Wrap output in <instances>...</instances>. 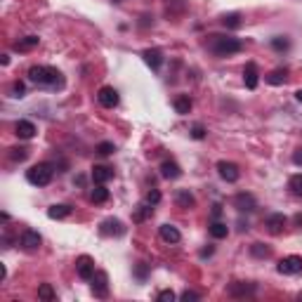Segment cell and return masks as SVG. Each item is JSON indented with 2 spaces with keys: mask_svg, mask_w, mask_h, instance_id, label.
Here are the masks:
<instances>
[{
  "mask_svg": "<svg viewBox=\"0 0 302 302\" xmlns=\"http://www.w3.org/2000/svg\"><path fill=\"white\" fill-rule=\"evenodd\" d=\"M28 80L36 83L40 88H64V76L54 66H45V64H38V66H31L28 69Z\"/></svg>",
  "mask_w": 302,
  "mask_h": 302,
  "instance_id": "6da1fadb",
  "label": "cell"
},
{
  "mask_svg": "<svg viewBox=\"0 0 302 302\" xmlns=\"http://www.w3.org/2000/svg\"><path fill=\"white\" fill-rule=\"evenodd\" d=\"M208 50L215 54V57H231V54H236L243 50V43H241L239 38H231V36H210L208 40Z\"/></svg>",
  "mask_w": 302,
  "mask_h": 302,
  "instance_id": "7a4b0ae2",
  "label": "cell"
},
{
  "mask_svg": "<svg viewBox=\"0 0 302 302\" xmlns=\"http://www.w3.org/2000/svg\"><path fill=\"white\" fill-rule=\"evenodd\" d=\"M54 177V170L50 163H36V165H31L26 170V179L28 184H33V187H47Z\"/></svg>",
  "mask_w": 302,
  "mask_h": 302,
  "instance_id": "3957f363",
  "label": "cell"
},
{
  "mask_svg": "<svg viewBox=\"0 0 302 302\" xmlns=\"http://www.w3.org/2000/svg\"><path fill=\"white\" fill-rule=\"evenodd\" d=\"M276 269H279V274L298 276V274H302V258H300V255H288V258L279 260Z\"/></svg>",
  "mask_w": 302,
  "mask_h": 302,
  "instance_id": "277c9868",
  "label": "cell"
},
{
  "mask_svg": "<svg viewBox=\"0 0 302 302\" xmlns=\"http://www.w3.org/2000/svg\"><path fill=\"white\" fill-rule=\"evenodd\" d=\"M99 234L102 236H123L125 234V224L118 220V217H107V220H102L99 222Z\"/></svg>",
  "mask_w": 302,
  "mask_h": 302,
  "instance_id": "5b68a950",
  "label": "cell"
},
{
  "mask_svg": "<svg viewBox=\"0 0 302 302\" xmlns=\"http://www.w3.org/2000/svg\"><path fill=\"white\" fill-rule=\"evenodd\" d=\"M90 281H92V295H95V298H107L109 295V274L107 272L97 269Z\"/></svg>",
  "mask_w": 302,
  "mask_h": 302,
  "instance_id": "8992f818",
  "label": "cell"
},
{
  "mask_svg": "<svg viewBox=\"0 0 302 302\" xmlns=\"http://www.w3.org/2000/svg\"><path fill=\"white\" fill-rule=\"evenodd\" d=\"M40 243H43V239H40V234H38L36 229H24L21 231V236H19V246L24 250H28V253H33V250L40 248Z\"/></svg>",
  "mask_w": 302,
  "mask_h": 302,
  "instance_id": "52a82bcc",
  "label": "cell"
},
{
  "mask_svg": "<svg viewBox=\"0 0 302 302\" xmlns=\"http://www.w3.org/2000/svg\"><path fill=\"white\" fill-rule=\"evenodd\" d=\"M217 172H220V177L224 182H239L241 177V170L236 163H231V160H220L217 163Z\"/></svg>",
  "mask_w": 302,
  "mask_h": 302,
  "instance_id": "ba28073f",
  "label": "cell"
},
{
  "mask_svg": "<svg viewBox=\"0 0 302 302\" xmlns=\"http://www.w3.org/2000/svg\"><path fill=\"white\" fill-rule=\"evenodd\" d=\"M234 208H236L239 213H250V210H255V208H258V201H255V196H253V194L241 191V194L234 196Z\"/></svg>",
  "mask_w": 302,
  "mask_h": 302,
  "instance_id": "9c48e42d",
  "label": "cell"
},
{
  "mask_svg": "<svg viewBox=\"0 0 302 302\" xmlns=\"http://www.w3.org/2000/svg\"><path fill=\"white\" fill-rule=\"evenodd\" d=\"M76 272H78L80 279L90 281V279H92V274L97 272V269H95V260L90 258V255H80V258L76 260Z\"/></svg>",
  "mask_w": 302,
  "mask_h": 302,
  "instance_id": "30bf717a",
  "label": "cell"
},
{
  "mask_svg": "<svg viewBox=\"0 0 302 302\" xmlns=\"http://www.w3.org/2000/svg\"><path fill=\"white\" fill-rule=\"evenodd\" d=\"M286 222H288V217H286L284 213H272V215H267L265 227L269 229V234H281Z\"/></svg>",
  "mask_w": 302,
  "mask_h": 302,
  "instance_id": "8fae6325",
  "label": "cell"
},
{
  "mask_svg": "<svg viewBox=\"0 0 302 302\" xmlns=\"http://www.w3.org/2000/svg\"><path fill=\"white\" fill-rule=\"evenodd\" d=\"M97 99H99V104H102V107L114 109L116 104H118V92H116L111 85H104V88H99Z\"/></svg>",
  "mask_w": 302,
  "mask_h": 302,
  "instance_id": "7c38bea8",
  "label": "cell"
},
{
  "mask_svg": "<svg viewBox=\"0 0 302 302\" xmlns=\"http://www.w3.org/2000/svg\"><path fill=\"white\" fill-rule=\"evenodd\" d=\"M255 291H258L255 284H241V281H236V284H231L229 288H227V293H229L231 298H246V295H253Z\"/></svg>",
  "mask_w": 302,
  "mask_h": 302,
  "instance_id": "4fadbf2b",
  "label": "cell"
},
{
  "mask_svg": "<svg viewBox=\"0 0 302 302\" xmlns=\"http://www.w3.org/2000/svg\"><path fill=\"white\" fill-rule=\"evenodd\" d=\"M36 125L31 123V121H17L14 125V135H17L19 140H33L36 137Z\"/></svg>",
  "mask_w": 302,
  "mask_h": 302,
  "instance_id": "5bb4252c",
  "label": "cell"
},
{
  "mask_svg": "<svg viewBox=\"0 0 302 302\" xmlns=\"http://www.w3.org/2000/svg\"><path fill=\"white\" fill-rule=\"evenodd\" d=\"M142 57H144V62H147V66H149L151 71H158L160 64H163V52H160V50H156V47L144 50Z\"/></svg>",
  "mask_w": 302,
  "mask_h": 302,
  "instance_id": "9a60e30c",
  "label": "cell"
},
{
  "mask_svg": "<svg viewBox=\"0 0 302 302\" xmlns=\"http://www.w3.org/2000/svg\"><path fill=\"white\" fill-rule=\"evenodd\" d=\"M158 170H160V177H163V179H177V177H182V168H179L175 160H163Z\"/></svg>",
  "mask_w": 302,
  "mask_h": 302,
  "instance_id": "2e32d148",
  "label": "cell"
},
{
  "mask_svg": "<svg viewBox=\"0 0 302 302\" xmlns=\"http://www.w3.org/2000/svg\"><path fill=\"white\" fill-rule=\"evenodd\" d=\"M73 213V208L69 203H54L47 208V217L50 220H64V217H69Z\"/></svg>",
  "mask_w": 302,
  "mask_h": 302,
  "instance_id": "e0dca14e",
  "label": "cell"
},
{
  "mask_svg": "<svg viewBox=\"0 0 302 302\" xmlns=\"http://www.w3.org/2000/svg\"><path fill=\"white\" fill-rule=\"evenodd\" d=\"M160 239L165 241V243H179L182 241V234H179L177 227H172V224H160Z\"/></svg>",
  "mask_w": 302,
  "mask_h": 302,
  "instance_id": "ac0fdd59",
  "label": "cell"
},
{
  "mask_svg": "<svg viewBox=\"0 0 302 302\" xmlns=\"http://www.w3.org/2000/svg\"><path fill=\"white\" fill-rule=\"evenodd\" d=\"M111 177H114V170L109 165H95L92 168V182L95 184H107Z\"/></svg>",
  "mask_w": 302,
  "mask_h": 302,
  "instance_id": "d6986e66",
  "label": "cell"
},
{
  "mask_svg": "<svg viewBox=\"0 0 302 302\" xmlns=\"http://www.w3.org/2000/svg\"><path fill=\"white\" fill-rule=\"evenodd\" d=\"M175 203H177V208L187 210V208H194L196 198H194V194H191L189 189H177V194H175Z\"/></svg>",
  "mask_w": 302,
  "mask_h": 302,
  "instance_id": "ffe728a7",
  "label": "cell"
},
{
  "mask_svg": "<svg viewBox=\"0 0 302 302\" xmlns=\"http://www.w3.org/2000/svg\"><path fill=\"white\" fill-rule=\"evenodd\" d=\"M243 80H246V88L248 90L258 88V66H255V62L246 64V69H243Z\"/></svg>",
  "mask_w": 302,
  "mask_h": 302,
  "instance_id": "44dd1931",
  "label": "cell"
},
{
  "mask_svg": "<svg viewBox=\"0 0 302 302\" xmlns=\"http://www.w3.org/2000/svg\"><path fill=\"white\" fill-rule=\"evenodd\" d=\"M151 215H153V205L144 201V203H140L137 208H135L133 220H135V222H144V220H147V217H151Z\"/></svg>",
  "mask_w": 302,
  "mask_h": 302,
  "instance_id": "7402d4cb",
  "label": "cell"
},
{
  "mask_svg": "<svg viewBox=\"0 0 302 302\" xmlns=\"http://www.w3.org/2000/svg\"><path fill=\"white\" fill-rule=\"evenodd\" d=\"M90 201L92 203H107L109 201V189L104 184H97V187L90 191Z\"/></svg>",
  "mask_w": 302,
  "mask_h": 302,
  "instance_id": "603a6c76",
  "label": "cell"
},
{
  "mask_svg": "<svg viewBox=\"0 0 302 302\" xmlns=\"http://www.w3.org/2000/svg\"><path fill=\"white\" fill-rule=\"evenodd\" d=\"M172 107H175V111L182 116H187L189 111H191V99L187 97V95H179V97H175V102H172Z\"/></svg>",
  "mask_w": 302,
  "mask_h": 302,
  "instance_id": "cb8c5ba5",
  "label": "cell"
},
{
  "mask_svg": "<svg viewBox=\"0 0 302 302\" xmlns=\"http://www.w3.org/2000/svg\"><path fill=\"white\" fill-rule=\"evenodd\" d=\"M286 78H288V71H286V69H274L269 76H265V80L269 85H284Z\"/></svg>",
  "mask_w": 302,
  "mask_h": 302,
  "instance_id": "d4e9b609",
  "label": "cell"
},
{
  "mask_svg": "<svg viewBox=\"0 0 302 302\" xmlns=\"http://www.w3.org/2000/svg\"><path fill=\"white\" fill-rule=\"evenodd\" d=\"M227 234H229V227L224 222H220V220L210 222V236L213 239H227Z\"/></svg>",
  "mask_w": 302,
  "mask_h": 302,
  "instance_id": "484cf974",
  "label": "cell"
},
{
  "mask_svg": "<svg viewBox=\"0 0 302 302\" xmlns=\"http://www.w3.org/2000/svg\"><path fill=\"white\" fill-rule=\"evenodd\" d=\"M54 298H57V293H54V288L50 284H40V286H38V300L52 302Z\"/></svg>",
  "mask_w": 302,
  "mask_h": 302,
  "instance_id": "4316f807",
  "label": "cell"
},
{
  "mask_svg": "<svg viewBox=\"0 0 302 302\" xmlns=\"http://www.w3.org/2000/svg\"><path fill=\"white\" fill-rule=\"evenodd\" d=\"M250 255H253V258L265 260V258H269V255H272V248H269V246H265V243H253V246H250Z\"/></svg>",
  "mask_w": 302,
  "mask_h": 302,
  "instance_id": "83f0119b",
  "label": "cell"
},
{
  "mask_svg": "<svg viewBox=\"0 0 302 302\" xmlns=\"http://www.w3.org/2000/svg\"><path fill=\"white\" fill-rule=\"evenodd\" d=\"M28 153H31V149H26V147H12V149H9V158L21 163V160L28 158Z\"/></svg>",
  "mask_w": 302,
  "mask_h": 302,
  "instance_id": "f1b7e54d",
  "label": "cell"
},
{
  "mask_svg": "<svg viewBox=\"0 0 302 302\" xmlns=\"http://www.w3.org/2000/svg\"><path fill=\"white\" fill-rule=\"evenodd\" d=\"M220 21H222V24H224L227 28H239V26H241V14H239V12H231V14H222V19H220Z\"/></svg>",
  "mask_w": 302,
  "mask_h": 302,
  "instance_id": "f546056e",
  "label": "cell"
},
{
  "mask_svg": "<svg viewBox=\"0 0 302 302\" xmlns=\"http://www.w3.org/2000/svg\"><path fill=\"white\" fill-rule=\"evenodd\" d=\"M38 43H40V38L38 36H26V38H21L14 47H17V50H31V47H36Z\"/></svg>",
  "mask_w": 302,
  "mask_h": 302,
  "instance_id": "4dcf8cb0",
  "label": "cell"
},
{
  "mask_svg": "<svg viewBox=\"0 0 302 302\" xmlns=\"http://www.w3.org/2000/svg\"><path fill=\"white\" fill-rule=\"evenodd\" d=\"M272 47H274L276 52H286L291 47V40L286 36H276V38H272Z\"/></svg>",
  "mask_w": 302,
  "mask_h": 302,
  "instance_id": "1f68e13d",
  "label": "cell"
},
{
  "mask_svg": "<svg viewBox=\"0 0 302 302\" xmlns=\"http://www.w3.org/2000/svg\"><path fill=\"white\" fill-rule=\"evenodd\" d=\"M288 189H291L295 196H302V172L300 175H293V177L288 179Z\"/></svg>",
  "mask_w": 302,
  "mask_h": 302,
  "instance_id": "d6a6232c",
  "label": "cell"
},
{
  "mask_svg": "<svg viewBox=\"0 0 302 302\" xmlns=\"http://www.w3.org/2000/svg\"><path fill=\"white\" fill-rule=\"evenodd\" d=\"M9 95H12L14 99H21L24 95H26V85H24L21 80H14V83H12V90H9Z\"/></svg>",
  "mask_w": 302,
  "mask_h": 302,
  "instance_id": "836d02e7",
  "label": "cell"
},
{
  "mask_svg": "<svg viewBox=\"0 0 302 302\" xmlns=\"http://www.w3.org/2000/svg\"><path fill=\"white\" fill-rule=\"evenodd\" d=\"M95 151H97L99 156H111V153L116 151V147H114V142H99Z\"/></svg>",
  "mask_w": 302,
  "mask_h": 302,
  "instance_id": "e575fe53",
  "label": "cell"
},
{
  "mask_svg": "<svg viewBox=\"0 0 302 302\" xmlns=\"http://www.w3.org/2000/svg\"><path fill=\"white\" fill-rule=\"evenodd\" d=\"M205 133H208V130H205L201 123H196L194 128H191V137H194V140H205Z\"/></svg>",
  "mask_w": 302,
  "mask_h": 302,
  "instance_id": "d590c367",
  "label": "cell"
},
{
  "mask_svg": "<svg viewBox=\"0 0 302 302\" xmlns=\"http://www.w3.org/2000/svg\"><path fill=\"white\" fill-rule=\"evenodd\" d=\"M147 203H151V205L160 203V191H158V189H149V194H147Z\"/></svg>",
  "mask_w": 302,
  "mask_h": 302,
  "instance_id": "8d00e7d4",
  "label": "cell"
},
{
  "mask_svg": "<svg viewBox=\"0 0 302 302\" xmlns=\"http://www.w3.org/2000/svg\"><path fill=\"white\" fill-rule=\"evenodd\" d=\"M179 300H184V302H196V300H201V295L196 293V291H189V288H187L184 293L179 295Z\"/></svg>",
  "mask_w": 302,
  "mask_h": 302,
  "instance_id": "74e56055",
  "label": "cell"
},
{
  "mask_svg": "<svg viewBox=\"0 0 302 302\" xmlns=\"http://www.w3.org/2000/svg\"><path fill=\"white\" fill-rule=\"evenodd\" d=\"M175 298H177V295L172 293V291H160V293L156 295V300H158V302H172Z\"/></svg>",
  "mask_w": 302,
  "mask_h": 302,
  "instance_id": "f35d334b",
  "label": "cell"
},
{
  "mask_svg": "<svg viewBox=\"0 0 302 302\" xmlns=\"http://www.w3.org/2000/svg\"><path fill=\"white\" fill-rule=\"evenodd\" d=\"M293 163H295V165H302V147L293 151Z\"/></svg>",
  "mask_w": 302,
  "mask_h": 302,
  "instance_id": "ab89813d",
  "label": "cell"
},
{
  "mask_svg": "<svg viewBox=\"0 0 302 302\" xmlns=\"http://www.w3.org/2000/svg\"><path fill=\"white\" fill-rule=\"evenodd\" d=\"M220 215H222V205H220V203H215V205H213V220H217Z\"/></svg>",
  "mask_w": 302,
  "mask_h": 302,
  "instance_id": "60d3db41",
  "label": "cell"
},
{
  "mask_svg": "<svg viewBox=\"0 0 302 302\" xmlns=\"http://www.w3.org/2000/svg\"><path fill=\"white\" fill-rule=\"evenodd\" d=\"M213 253H215V248H213V246H208V248H203V250H201V258H210V255H213Z\"/></svg>",
  "mask_w": 302,
  "mask_h": 302,
  "instance_id": "b9f144b4",
  "label": "cell"
},
{
  "mask_svg": "<svg viewBox=\"0 0 302 302\" xmlns=\"http://www.w3.org/2000/svg\"><path fill=\"white\" fill-rule=\"evenodd\" d=\"M135 274L140 276V279H144V276H147V265H142V262H140V267H137V272H135Z\"/></svg>",
  "mask_w": 302,
  "mask_h": 302,
  "instance_id": "7bdbcfd3",
  "label": "cell"
},
{
  "mask_svg": "<svg viewBox=\"0 0 302 302\" xmlns=\"http://www.w3.org/2000/svg\"><path fill=\"white\" fill-rule=\"evenodd\" d=\"M76 184H78V187H83V184H85V177H83V175H78V177H76Z\"/></svg>",
  "mask_w": 302,
  "mask_h": 302,
  "instance_id": "ee69618b",
  "label": "cell"
},
{
  "mask_svg": "<svg viewBox=\"0 0 302 302\" xmlns=\"http://www.w3.org/2000/svg\"><path fill=\"white\" fill-rule=\"evenodd\" d=\"M295 224H298V227H302V213L295 215Z\"/></svg>",
  "mask_w": 302,
  "mask_h": 302,
  "instance_id": "f6af8a7d",
  "label": "cell"
},
{
  "mask_svg": "<svg viewBox=\"0 0 302 302\" xmlns=\"http://www.w3.org/2000/svg\"><path fill=\"white\" fill-rule=\"evenodd\" d=\"M295 99H298V102L302 104V90H298V92H295Z\"/></svg>",
  "mask_w": 302,
  "mask_h": 302,
  "instance_id": "bcb514c9",
  "label": "cell"
},
{
  "mask_svg": "<svg viewBox=\"0 0 302 302\" xmlns=\"http://www.w3.org/2000/svg\"><path fill=\"white\" fill-rule=\"evenodd\" d=\"M298 298H300V300H302V293H300V295H298Z\"/></svg>",
  "mask_w": 302,
  "mask_h": 302,
  "instance_id": "7dc6e473",
  "label": "cell"
},
{
  "mask_svg": "<svg viewBox=\"0 0 302 302\" xmlns=\"http://www.w3.org/2000/svg\"><path fill=\"white\" fill-rule=\"evenodd\" d=\"M114 2H121V0H114Z\"/></svg>",
  "mask_w": 302,
  "mask_h": 302,
  "instance_id": "c3c4849f",
  "label": "cell"
}]
</instances>
